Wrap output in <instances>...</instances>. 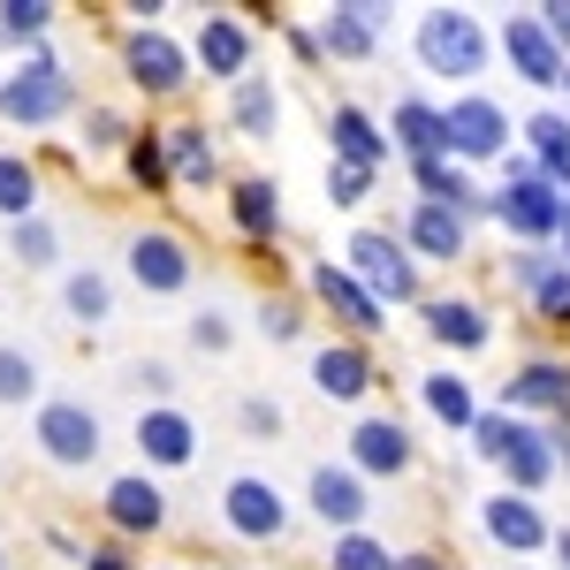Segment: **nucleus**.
<instances>
[{"instance_id":"f257e3e1","label":"nucleus","mask_w":570,"mask_h":570,"mask_svg":"<svg viewBox=\"0 0 570 570\" xmlns=\"http://www.w3.org/2000/svg\"><path fill=\"white\" fill-rule=\"evenodd\" d=\"M343 266H351V282H357V289H365L381 312L426 305V266L411 259V244L395 236L389 220H357L351 236H343Z\"/></svg>"},{"instance_id":"f03ea898","label":"nucleus","mask_w":570,"mask_h":570,"mask_svg":"<svg viewBox=\"0 0 570 570\" xmlns=\"http://www.w3.org/2000/svg\"><path fill=\"white\" fill-rule=\"evenodd\" d=\"M411 53L426 77H449L456 91H480L487 61H494V31H487L472 8H426L411 23Z\"/></svg>"},{"instance_id":"7ed1b4c3","label":"nucleus","mask_w":570,"mask_h":570,"mask_svg":"<svg viewBox=\"0 0 570 570\" xmlns=\"http://www.w3.org/2000/svg\"><path fill=\"white\" fill-rule=\"evenodd\" d=\"M77 115V77L61 69V53H31L16 77H0V122H16V130H53V122H69Z\"/></svg>"},{"instance_id":"20e7f679","label":"nucleus","mask_w":570,"mask_h":570,"mask_svg":"<svg viewBox=\"0 0 570 570\" xmlns=\"http://www.w3.org/2000/svg\"><path fill=\"white\" fill-rule=\"evenodd\" d=\"M441 107H449V160L456 168H502L518 153V137H510L518 122H510V107L494 91H456Z\"/></svg>"},{"instance_id":"39448f33","label":"nucleus","mask_w":570,"mask_h":570,"mask_svg":"<svg viewBox=\"0 0 570 570\" xmlns=\"http://www.w3.org/2000/svg\"><path fill=\"white\" fill-rule=\"evenodd\" d=\"M122 77H130V91H145V99H183V91L198 85V61H190V46H183L168 23H145V31L122 39Z\"/></svg>"},{"instance_id":"423d86ee","label":"nucleus","mask_w":570,"mask_h":570,"mask_svg":"<svg viewBox=\"0 0 570 570\" xmlns=\"http://www.w3.org/2000/svg\"><path fill=\"white\" fill-rule=\"evenodd\" d=\"M31 441H39L46 464L85 472V464H99V449H107V426H99V411H91L85 395H46L39 419H31Z\"/></svg>"},{"instance_id":"0eeeda50","label":"nucleus","mask_w":570,"mask_h":570,"mask_svg":"<svg viewBox=\"0 0 570 570\" xmlns=\"http://www.w3.org/2000/svg\"><path fill=\"white\" fill-rule=\"evenodd\" d=\"M305 289H312V305L335 320V335H343V343H365V351H373V343L389 335V312L357 289L343 259H312V266H305Z\"/></svg>"},{"instance_id":"6e6552de","label":"nucleus","mask_w":570,"mask_h":570,"mask_svg":"<svg viewBox=\"0 0 570 570\" xmlns=\"http://www.w3.org/2000/svg\"><path fill=\"white\" fill-rule=\"evenodd\" d=\"M289 494L266 480V472H236V480L220 487V532L228 540H244V548H266V540H282L289 532Z\"/></svg>"},{"instance_id":"1a4fd4ad","label":"nucleus","mask_w":570,"mask_h":570,"mask_svg":"<svg viewBox=\"0 0 570 570\" xmlns=\"http://www.w3.org/2000/svg\"><path fill=\"white\" fill-rule=\"evenodd\" d=\"M510 419H532V426H570V357L556 351H532L510 381H502V403Z\"/></svg>"},{"instance_id":"9d476101","label":"nucleus","mask_w":570,"mask_h":570,"mask_svg":"<svg viewBox=\"0 0 570 570\" xmlns=\"http://www.w3.org/2000/svg\"><path fill=\"white\" fill-rule=\"evenodd\" d=\"M122 266H130V282L145 297H183L198 282V252H190L183 228H137L122 244Z\"/></svg>"},{"instance_id":"9b49d317","label":"nucleus","mask_w":570,"mask_h":570,"mask_svg":"<svg viewBox=\"0 0 570 570\" xmlns=\"http://www.w3.org/2000/svg\"><path fill=\"white\" fill-rule=\"evenodd\" d=\"M343 464H351L365 487L419 472V434H411V419H395V411H365V419L351 426V449H343Z\"/></svg>"},{"instance_id":"f8f14e48","label":"nucleus","mask_w":570,"mask_h":570,"mask_svg":"<svg viewBox=\"0 0 570 570\" xmlns=\"http://www.w3.org/2000/svg\"><path fill=\"white\" fill-rule=\"evenodd\" d=\"M494 220H502V236H510V244L548 252V244H563V190H556L548 176L502 183V190H494Z\"/></svg>"},{"instance_id":"ddd939ff","label":"nucleus","mask_w":570,"mask_h":570,"mask_svg":"<svg viewBox=\"0 0 570 570\" xmlns=\"http://www.w3.org/2000/svg\"><path fill=\"white\" fill-rule=\"evenodd\" d=\"M252 53H259V31H252L236 8H206V16H198L190 61H198L206 85H244V77H252Z\"/></svg>"},{"instance_id":"4468645a","label":"nucleus","mask_w":570,"mask_h":570,"mask_svg":"<svg viewBox=\"0 0 570 570\" xmlns=\"http://www.w3.org/2000/svg\"><path fill=\"white\" fill-rule=\"evenodd\" d=\"M389 23H395V8H381V0H335V8L312 23L320 61H373L381 39H389Z\"/></svg>"},{"instance_id":"2eb2a0df","label":"nucleus","mask_w":570,"mask_h":570,"mask_svg":"<svg viewBox=\"0 0 570 570\" xmlns=\"http://www.w3.org/2000/svg\"><path fill=\"white\" fill-rule=\"evenodd\" d=\"M494 46H502V61H510V77H525L532 91H563L570 77V53L548 31H540V16L532 8H518V16H502V31H494Z\"/></svg>"},{"instance_id":"dca6fc26","label":"nucleus","mask_w":570,"mask_h":570,"mask_svg":"<svg viewBox=\"0 0 570 570\" xmlns=\"http://www.w3.org/2000/svg\"><path fill=\"white\" fill-rule=\"evenodd\" d=\"M480 532L502 548V556H548L556 548V525H548V510L532 502V494H510V487H494L480 494Z\"/></svg>"},{"instance_id":"f3484780","label":"nucleus","mask_w":570,"mask_h":570,"mask_svg":"<svg viewBox=\"0 0 570 570\" xmlns=\"http://www.w3.org/2000/svg\"><path fill=\"white\" fill-rule=\"evenodd\" d=\"M99 518L115 525V540H153V532H168V487L153 480V472H122V480H107L99 494Z\"/></svg>"},{"instance_id":"a211bd4d","label":"nucleus","mask_w":570,"mask_h":570,"mask_svg":"<svg viewBox=\"0 0 570 570\" xmlns=\"http://www.w3.org/2000/svg\"><path fill=\"white\" fill-rule=\"evenodd\" d=\"M305 510L327 525V540H335V532H365V518H373V487L357 480L351 464H312L305 472Z\"/></svg>"},{"instance_id":"6ab92c4d","label":"nucleus","mask_w":570,"mask_h":570,"mask_svg":"<svg viewBox=\"0 0 570 570\" xmlns=\"http://www.w3.org/2000/svg\"><path fill=\"white\" fill-rule=\"evenodd\" d=\"M395 236L411 244V259H419V266H456V259H472V220L449 214V206H426V198H411V206H403Z\"/></svg>"},{"instance_id":"aec40b11","label":"nucleus","mask_w":570,"mask_h":570,"mask_svg":"<svg viewBox=\"0 0 570 570\" xmlns=\"http://www.w3.org/2000/svg\"><path fill=\"white\" fill-rule=\"evenodd\" d=\"M494 472H502V487H510V494H532V502H540L548 487L563 480L556 426H532V419H518V426H510V449H502V464H494Z\"/></svg>"},{"instance_id":"412c9836","label":"nucleus","mask_w":570,"mask_h":570,"mask_svg":"<svg viewBox=\"0 0 570 570\" xmlns=\"http://www.w3.org/2000/svg\"><path fill=\"white\" fill-rule=\"evenodd\" d=\"M137 456H145L153 472L198 464V419H190L183 403H145V411H137Z\"/></svg>"},{"instance_id":"4be33fe9","label":"nucleus","mask_w":570,"mask_h":570,"mask_svg":"<svg viewBox=\"0 0 570 570\" xmlns=\"http://www.w3.org/2000/svg\"><path fill=\"white\" fill-rule=\"evenodd\" d=\"M327 160H343V168H365V176H381L395 160L389 145V122H373L357 99H343V107H327Z\"/></svg>"},{"instance_id":"5701e85b","label":"nucleus","mask_w":570,"mask_h":570,"mask_svg":"<svg viewBox=\"0 0 570 570\" xmlns=\"http://www.w3.org/2000/svg\"><path fill=\"white\" fill-rule=\"evenodd\" d=\"M312 389L327 395V403H365V395L381 389V365L365 343H343V335H327L320 351H312Z\"/></svg>"},{"instance_id":"b1692460","label":"nucleus","mask_w":570,"mask_h":570,"mask_svg":"<svg viewBox=\"0 0 570 570\" xmlns=\"http://www.w3.org/2000/svg\"><path fill=\"white\" fill-rule=\"evenodd\" d=\"M389 145H395V160H434V153H449V107L426 99V91H403L389 107Z\"/></svg>"},{"instance_id":"393cba45","label":"nucleus","mask_w":570,"mask_h":570,"mask_svg":"<svg viewBox=\"0 0 570 570\" xmlns=\"http://www.w3.org/2000/svg\"><path fill=\"white\" fill-rule=\"evenodd\" d=\"M419 320H426V335H434L441 351H456V357H472V351H487L494 343V312L480 305V297H426L419 305Z\"/></svg>"},{"instance_id":"a878e982","label":"nucleus","mask_w":570,"mask_h":570,"mask_svg":"<svg viewBox=\"0 0 570 570\" xmlns=\"http://www.w3.org/2000/svg\"><path fill=\"white\" fill-rule=\"evenodd\" d=\"M228 228L266 252V244L282 236V183L274 176H236L228 183Z\"/></svg>"},{"instance_id":"bb28decb","label":"nucleus","mask_w":570,"mask_h":570,"mask_svg":"<svg viewBox=\"0 0 570 570\" xmlns=\"http://www.w3.org/2000/svg\"><path fill=\"white\" fill-rule=\"evenodd\" d=\"M419 403H426V419L449 426V434H472L480 426V389H472V373H456V365H434L426 381H419Z\"/></svg>"},{"instance_id":"cd10ccee","label":"nucleus","mask_w":570,"mask_h":570,"mask_svg":"<svg viewBox=\"0 0 570 570\" xmlns=\"http://www.w3.org/2000/svg\"><path fill=\"white\" fill-rule=\"evenodd\" d=\"M168 176L176 190H214L220 183V145L206 137V122H168Z\"/></svg>"},{"instance_id":"c85d7f7f","label":"nucleus","mask_w":570,"mask_h":570,"mask_svg":"<svg viewBox=\"0 0 570 570\" xmlns=\"http://www.w3.org/2000/svg\"><path fill=\"white\" fill-rule=\"evenodd\" d=\"M518 137L540 160V176L556 183V190H570V107H532L525 122H518Z\"/></svg>"},{"instance_id":"c756f323","label":"nucleus","mask_w":570,"mask_h":570,"mask_svg":"<svg viewBox=\"0 0 570 570\" xmlns=\"http://www.w3.org/2000/svg\"><path fill=\"white\" fill-rule=\"evenodd\" d=\"M228 130L252 137V145H266V137L282 130V85L274 77H244V85H228Z\"/></svg>"},{"instance_id":"7c9ffc66","label":"nucleus","mask_w":570,"mask_h":570,"mask_svg":"<svg viewBox=\"0 0 570 570\" xmlns=\"http://www.w3.org/2000/svg\"><path fill=\"white\" fill-rule=\"evenodd\" d=\"M39 214V160L31 153H16V145H0V220L16 228V220Z\"/></svg>"},{"instance_id":"2f4dec72","label":"nucleus","mask_w":570,"mask_h":570,"mask_svg":"<svg viewBox=\"0 0 570 570\" xmlns=\"http://www.w3.org/2000/svg\"><path fill=\"white\" fill-rule=\"evenodd\" d=\"M61 305H69L77 327H107L115 320V282L99 266H77V274H61Z\"/></svg>"},{"instance_id":"473e14b6","label":"nucleus","mask_w":570,"mask_h":570,"mask_svg":"<svg viewBox=\"0 0 570 570\" xmlns=\"http://www.w3.org/2000/svg\"><path fill=\"white\" fill-rule=\"evenodd\" d=\"M122 168H130V183L145 190V198L176 190V176H168V137H160V130H145V122H137V137L122 145Z\"/></svg>"},{"instance_id":"72a5a7b5","label":"nucleus","mask_w":570,"mask_h":570,"mask_svg":"<svg viewBox=\"0 0 570 570\" xmlns=\"http://www.w3.org/2000/svg\"><path fill=\"white\" fill-rule=\"evenodd\" d=\"M327 570H403V556L381 532H335L327 540Z\"/></svg>"},{"instance_id":"f704fd0d","label":"nucleus","mask_w":570,"mask_h":570,"mask_svg":"<svg viewBox=\"0 0 570 570\" xmlns=\"http://www.w3.org/2000/svg\"><path fill=\"white\" fill-rule=\"evenodd\" d=\"M8 259H16V266H61V236H53V220H46V214L16 220V228H8Z\"/></svg>"},{"instance_id":"c9c22d12","label":"nucleus","mask_w":570,"mask_h":570,"mask_svg":"<svg viewBox=\"0 0 570 570\" xmlns=\"http://www.w3.org/2000/svg\"><path fill=\"white\" fill-rule=\"evenodd\" d=\"M0 403H8V411L39 403V357L23 351V343H0Z\"/></svg>"},{"instance_id":"e433bc0d","label":"nucleus","mask_w":570,"mask_h":570,"mask_svg":"<svg viewBox=\"0 0 570 570\" xmlns=\"http://www.w3.org/2000/svg\"><path fill=\"white\" fill-rule=\"evenodd\" d=\"M556 266H563V252H556V244H548V252H532V244H510V259H502V282H510L518 297H532V289L556 274Z\"/></svg>"},{"instance_id":"4c0bfd02","label":"nucleus","mask_w":570,"mask_h":570,"mask_svg":"<svg viewBox=\"0 0 570 570\" xmlns=\"http://www.w3.org/2000/svg\"><path fill=\"white\" fill-rule=\"evenodd\" d=\"M53 16H61L53 0H0V31L16 46H39L46 31H53Z\"/></svg>"},{"instance_id":"58836bf2","label":"nucleus","mask_w":570,"mask_h":570,"mask_svg":"<svg viewBox=\"0 0 570 570\" xmlns=\"http://www.w3.org/2000/svg\"><path fill=\"white\" fill-rule=\"evenodd\" d=\"M137 137V122L122 107H85V153H122Z\"/></svg>"},{"instance_id":"ea45409f","label":"nucleus","mask_w":570,"mask_h":570,"mask_svg":"<svg viewBox=\"0 0 570 570\" xmlns=\"http://www.w3.org/2000/svg\"><path fill=\"white\" fill-rule=\"evenodd\" d=\"M259 335L266 343H305V305L297 297H259Z\"/></svg>"},{"instance_id":"a19ab883","label":"nucleus","mask_w":570,"mask_h":570,"mask_svg":"<svg viewBox=\"0 0 570 570\" xmlns=\"http://www.w3.org/2000/svg\"><path fill=\"white\" fill-rule=\"evenodd\" d=\"M373 183H381V176H365V168H343V160H327V206L357 214V206L373 198Z\"/></svg>"},{"instance_id":"79ce46f5","label":"nucleus","mask_w":570,"mask_h":570,"mask_svg":"<svg viewBox=\"0 0 570 570\" xmlns=\"http://www.w3.org/2000/svg\"><path fill=\"white\" fill-rule=\"evenodd\" d=\"M236 426H244L252 441H274L282 426H289V411H282L274 395H244V403H236Z\"/></svg>"},{"instance_id":"37998d69","label":"nucleus","mask_w":570,"mask_h":570,"mask_svg":"<svg viewBox=\"0 0 570 570\" xmlns=\"http://www.w3.org/2000/svg\"><path fill=\"white\" fill-rule=\"evenodd\" d=\"M228 343H236V320H228V312H220V305H206V312H190V351H206V357H220V351H228Z\"/></svg>"},{"instance_id":"c03bdc74","label":"nucleus","mask_w":570,"mask_h":570,"mask_svg":"<svg viewBox=\"0 0 570 570\" xmlns=\"http://www.w3.org/2000/svg\"><path fill=\"white\" fill-rule=\"evenodd\" d=\"M510 426H518V419H510V411H480V426H472V456H480V464H502V449H510Z\"/></svg>"},{"instance_id":"a18cd8bd","label":"nucleus","mask_w":570,"mask_h":570,"mask_svg":"<svg viewBox=\"0 0 570 570\" xmlns=\"http://www.w3.org/2000/svg\"><path fill=\"white\" fill-rule=\"evenodd\" d=\"M525 305H532V320H548V327H563V312H570V266H556V274H548V282L532 289Z\"/></svg>"},{"instance_id":"49530a36","label":"nucleus","mask_w":570,"mask_h":570,"mask_svg":"<svg viewBox=\"0 0 570 570\" xmlns=\"http://www.w3.org/2000/svg\"><path fill=\"white\" fill-rule=\"evenodd\" d=\"M137 389L153 395V403H176V365L168 357H137V373H130Z\"/></svg>"},{"instance_id":"de8ad7c7","label":"nucleus","mask_w":570,"mask_h":570,"mask_svg":"<svg viewBox=\"0 0 570 570\" xmlns=\"http://www.w3.org/2000/svg\"><path fill=\"white\" fill-rule=\"evenodd\" d=\"M77 563H85V570H145V563L130 556V540H99V548H85Z\"/></svg>"},{"instance_id":"09e8293b","label":"nucleus","mask_w":570,"mask_h":570,"mask_svg":"<svg viewBox=\"0 0 570 570\" xmlns=\"http://www.w3.org/2000/svg\"><path fill=\"white\" fill-rule=\"evenodd\" d=\"M532 16H540V31H548V39H556V46L570 53V0H540Z\"/></svg>"},{"instance_id":"8fccbe9b","label":"nucleus","mask_w":570,"mask_h":570,"mask_svg":"<svg viewBox=\"0 0 570 570\" xmlns=\"http://www.w3.org/2000/svg\"><path fill=\"white\" fill-rule=\"evenodd\" d=\"M282 46H289L297 61H320V39H312V23H282Z\"/></svg>"},{"instance_id":"3c124183","label":"nucleus","mask_w":570,"mask_h":570,"mask_svg":"<svg viewBox=\"0 0 570 570\" xmlns=\"http://www.w3.org/2000/svg\"><path fill=\"white\" fill-rule=\"evenodd\" d=\"M403 570H456V563H449V556H434V548H411V556H403Z\"/></svg>"},{"instance_id":"603ef678","label":"nucleus","mask_w":570,"mask_h":570,"mask_svg":"<svg viewBox=\"0 0 570 570\" xmlns=\"http://www.w3.org/2000/svg\"><path fill=\"white\" fill-rule=\"evenodd\" d=\"M548 556H556V570H570V525H556V548Z\"/></svg>"},{"instance_id":"864d4df0","label":"nucleus","mask_w":570,"mask_h":570,"mask_svg":"<svg viewBox=\"0 0 570 570\" xmlns=\"http://www.w3.org/2000/svg\"><path fill=\"white\" fill-rule=\"evenodd\" d=\"M556 456H563V480H570V426H556Z\"/></svg>"},{"instance_id":"5fc2aeb1","label":"nucleus","mask_w":570,"mask_h":570,"mask_svg":"<svg viewBox=\"0 0 570 570\" xmlns=\"http://www.w3.org/2000/svg\"><path fill=\"white\" fill-rule=\"evenodd\" d=\"M556 252H563V266H570V190H563V244H556Z\"/></svg>"},{"instance_id":"6e6d98bb","label":"nucleus","mask_w":570,"mask_h":570,"mask_svg":"<svg viewBox=\"0 0 570 570\" xmlns=\"http://www.w3.org/2000/svg\"><path fill=\"white\" fill-rule=\"evenodd\" d=\"M0 570H8V548H0Z\"/></svg>"},{"instance_id":"4d7b16f0","label":"nucleus","mask_w":570,"mask_h":570,"mask_svg":"<svg viewBox=\"0 0 570 570\" xmlns=\"http://www.w3.org/2000/svg\"><path fill=\"white\" fill-rule=\"evenodd\" d=\"M563 327H570V312H563Z\"/></svg>"},{"instance_id":"13d9d810","label":"nucleus","mask_w":570,"mask_h":570,"mask_svg":"<svg viewBox=\"0 0 570 570\" xmlns=\"http://www.w3.org/2000/svg\"><path fill=\"white\" fill-rule=\"evenodd\" d=\"M563 91H570V77H563Z\"/></svg>"}]
</instances>
